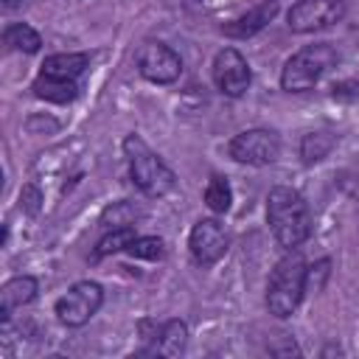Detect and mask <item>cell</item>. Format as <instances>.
<instances>
[{"mask_svg":"<svg viewBox=\"0 0 359 359\" xmlns=\"http://www.w3.org/2000/svg\"><path fill=\"white\" fill-rule=\"evenodd\" d=\"M266 222H269L278 244L286 247V250L300 247L311 233L309 205L289 185H278V188L269 191V196H266Z\"/></svg>","mask_w":359,"mask_h":359,"instance_id":"6da1fadb","label":"cell"},{"mask_svg":"<svg viewBox=\"0 0 359 359\" xmlns=\"http://www.w3.org/2000/svg\"><path fill=\"white\" fill-rule=\"evenodd\" d=\"M306 292V261L297 252H289L286 258H280L269 275L266 283V309L275 317H289L294 314V309L300 306Z\"/></svg>","mask_w":359,"mask_h":359,"instance_id":"7a4b0ae2","label":"cell"},{"mask_svg":"<svg viewBox=\"0 0 359 359\" xmlns=\"http://www.w3.org/2000/svg\"><path fill=\"white\" fill-rule=\"evenodd\" d=\"M123 149L129 154V177L146 196H165L174 188V171L135 135L123 140Z\"/></svg>","mask_w":359,"mask_h":359,"instance_id":"3957f363","label":"cell"},{"mask_svg":"<svg viewBox=\"0 0 359 359\" xmlns=\"http://www.w3.org/2000/svg\"><path fill=\"white\" fill-rule=\"evenodd\" d=\"M337 62V50L325 42L320 45H306L303 50H297L286 65H283V73H280V87L289 90V93H303V90H311L323 73L328 67H334Z\"/></svg>","mask_w":359,"mask_h":359,"instance_id":"277c9868","label":"cell"},{"mask_svg":"<svg viewBox=\"0 0 359 359\" xmlns=\"http://www.w3.org/2000/svg\"><path fill=\"white\" fill-rule=\"evenodd\" d=\"M101 300H104V289L95 280H79L56 300V317L59 323L79 328L98 311Z\"/></svg>","mask_w":359,"mask_h":359,"instance_id":"5b68a950","label":"cell"},{"mask_svg":"<svg viewBox=\"0 0 359 359\" xmlns=\"http://www.w3.org/2000/svg\"><path fill=\"white\" fill-rule=\"evenodd\" d=\"M230 157L236 163H247V165H266L275 163L280 154V137L272 129H247L241 135H236L227 146Z\"/></svg>","mask_w":359,"mask_h":359,"instance_id":"8992f818","label":"cell"},{"mask_svg":"<svg viewBox=\"0 0 359 359\" xmlns=\"http://www.w3.org/2000/svg\"><path fill=\"white\" fill-rule=\"evenodd\" d=\"M345 14V6L342 0H297L286 20H289V28L297 31V34H311V31H320V28H328L334 22H339Z\"/></svg>","mask_w":359,"mask_h":359,"instance_id":"52a82bcc","label":"cell"},{"mask_svg":"<svg viewBox=\"0 0 359 359\" xmlns=\"http://www.w3.org/2000/svg\"><path fill=\"white\" fill-rule=\"evenodd\" d=\"M135 62H137L140 76L154 84H171L182 73V62H180L177 50H171L163 42H143Z\"/></svg>","mask_w":359,"mask_h":359,"instance_id":"ba28073f","label":"cell"},{"mask_svg":"<svg viewBox=\"0 0 359 359\" xmlns=\"http://www.w3.org/2000/svg\"><path fill=\"white\" fill-rule=\"evenodd\" d=\"M213 81L216 87L230 95V98H238L247 93L250 81H252V73H250V65L247 59L236 50V48H224L216 53L213 59Z\"/></svg>","mask_w":359,"mask_h":359,"instance_id":"9c48e42d","label":"cell"},{"mask_svg":"<svg viewBox=\"0 0 359 359\" xmlns=\"http://www.w3.org/2000/svg\"><path fill=\"white\" fill-rule=\"evenodd\" d=\"M188 247H191V255L196 264L210 266L227 252V233L216 219H199L191 227Z\"/></svg>","mask_w":359,"mask_h":359,"instance_id":"30bf717a","label":"cell"},{"mask_svg":"<svg viewBox=\"0 0 359 359\" xmlns=\"http://www.w3.org/2000/svg\"><path fill=\"white\" fill-rule=\"evenodd\" d=\"M34 297H36V278H31V275H17V278L6 280L3 289H0V317H3V323L11 317L14 309L31 303Z\"/></svg>","mask_w":359,"mask_h":359,"instance_id":"8fae6325","label":"cell"},{"mask_svg":"<svg viewBox=\"0 0 359 359\" xmlns=\"http://www.w3.org/2000/svg\"><path fill=\"white\" fill-rule=\"evenodd\" d=\"M275 11H278V3L272 0V3H264V6H258V8H252L250 14H244V17H238L236 22H230V25H224V34H230V36H238V39H244V36H252L255 31H261L272 17H275Z\"/></svg>","mask_w":359,"mask_h":359,"instance_id":"7c38bea8","label":"cell"},{"mask_svg":"<svg viewBox=\"0 0 359 359\" xmlns=\"http://www.w3.org/2000/svg\"><path fill=\"white\" fill-rule=\"evenodd\" d=\"M84 67H87V53H53V56H45V62H42V73L45 76L70 79V81Z\"/></svg>","mask_w":359,"mask_h":359,"instance_id":"4fadbf2b","label":"cell"},{"mask_svg":"<svg viewBox=\"0 0 359 359\" xmlns=\"http://www.w3.org/2000/svg\"><path fill=\"white\" fill-rule=\"evenodd\" d=\"M34 93L45 101H56V104H67L76 98V84L70 79H53V76H39L34 81Z\"/></svg>","mask_w":359,"mask_h":359,"instance_id":"5bb4252c","label":"cell"},{"mask_svg":"<svg viewBox=\"0 0 359 359\" xmlns=\"http://www.w3.org/2000/svg\"><path fill=\"white\" fill-rule=\"evenodd\" d=\"M185 339H188V328L182 320H168L165 325H160L157 331V351L163 356H177L185 351Z\"/></svg>","mask_w":359,"mask_h":359,"instance_id":"9a60e30c","label":"cell"},{"mask_svg":"<svg viewBox=\"0 0 359 359\" xmlns=\"http://www.w3.org/2000/svg\"><path fill=\"white\" fill-rule=\"evenodd\" d=\"M3 39H6L8 48L22 50V53H36L39 45H42V36H39L31 25H25V22H14V25H8L6 34H3Z\"/></svg>","mask_w":359,"mask_h":359,"instance_id":"2e32d148","label":"cell"},{"mask_svg":"<svg viewBox=\"0 0 359 359\" xmlns=\"http://www.w3.org/2000/svg\"><path fill=\"white\" fill-rule=\"evenodd\" d=\"M137 236H135V227L129 224V227H112V233H107L101 241H98V247H95V258H104V255H112V252H123V250H129V244L135 241Z\"/></svg>","mask_w":359,"mask_h":359,"instance_id":"e0dca14e","label":"cell"},{"mask_svg":"<svg viewBox=\"0 0 359 359\" xmlns=\"http://www.w3.org/2000/svg\"><path fill=\"white\" fill-rule=\"evenodd\" d=\"M331 146H334V137L328 132H309L300 143V154L306 163H317L331 151Z\"/></svg>","mask_w":359,"mask_h":359,"instance_id":"ac0fdd59","label":"cell"},{"mask_svg":"<svg viewBox=\"0 0 359 359\" xmlns=\"http://www.w3.org/2000/svg\"><path fill=\"white\" fill-rule=\"evenodd\" d=\"M230 202H233V191H230L227 180L210 177V182H208V188H205V205H208L213 213H224V210L230 208Z\"/></svg>","mask_w":359,"mask_h":359,"instance_id":"d6986e66","label":"cell"},{"mask_svg":"<svg viewBox=\"0 0 359 359\" xmlns=\"http://www.w3.org/2000/svg\"><path fill=\"white\" fill-rule=\"evenodd\" d=\"M132 258H146V261H157V258H163V241L157 238V236H146V238H135L132 244H129V250H126Z\"/></svg>","mask_w":359,"mask_h":359,"instance_id":"ffe728a7","label":"cell"},{"mask_svg":"<svg viewBox=\"0 0 359 359\" xmlns=\"http://www.w3.org/2000/svg\"><path fill=\"white\" fill-rule=\"evenodd\" d=\"M328 272H331V261H328V258H320L317 264L306 266V289L320 292V289H323V280L328 278Z\"/></svg>","mask_w":359,"mask_h":359,"instance_id":"44dd1931","label":"cell"},{"mask_svg":"<svg viewBox=\"0 0 359 359\" xmlns=\"http://www.w3.org/2000/svg\"><path fill=\"white\" fill-rule=\"evenodd\" d=\"M20 202H22V208H25L28 213H36V210H39L42 196H39V191H36L34 185H25V188H22V194H20Z\"/></svg>","mask_w":359,"mask_h":359,"instance_id":"7402d4cb","label":"cell"},{"mask_svg":"<svg viewBox=\"0 0 359 359\" xmlns=\"http://www.w3.org/2000/svg\"><path fill=\"white\" fill-rule=\"evenodd\" d=\"M331 90H334V98H348V101L359 98V81H337Z\"/></svg>","mask_w":359,"mask_h":359,"instance_id":"603a6c76","label":"cell"}]
</instances>
